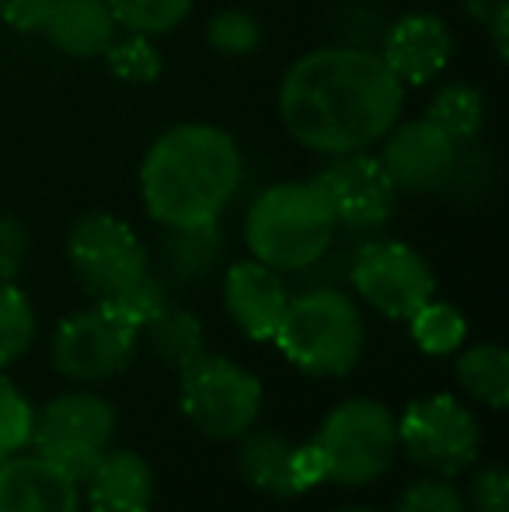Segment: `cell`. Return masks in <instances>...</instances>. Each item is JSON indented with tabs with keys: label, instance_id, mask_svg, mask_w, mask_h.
Instances as JSON below:
<instances>
[{
	"label": "cell",
	"instance_id": "cell-1",
	"mask_svg": "<svg viewBox=\"0 0 509 512\" xmlns=\"http://www.w3.org/2000/svg\"><path fill=\"white\" fill-rule=\"evenodd\" d=\"M276 105L300 147L339 157L384 140L405 108V84L374 49L321 46L293 60L279 81Z\"/></svg>",
	"mask_w": 509,
	"mask_h": 512
},
{
	"label": "cell",
	"instance_id": "cell-2",
	"mask_svg": "<svg viewBox=\"0 0 509 512\" xmlns=\"http://www.w3.org/2000/svg\"><path fill=\"white\" fill-rule=\"evenodd\" d=\"M245 157L227 129L182 122L150 143L140 164V199L161 227L220 220L241 189Z\"/></svg>",
	"mask_w": 509,
	"mask_h": 512
},
{
	"label": "cell",
	"instance_id": "cell-3",
	"mask_svg": "<svg viewBox=\"0 0 509 512\" xmlns=\"http://www.w3.org/2000/svg\"><path fill=\"white\" fill-rule=\"evenodd\" d=\"M339 223L318 185L276 182L252 199L245 213V244L255 262L276 272H304L332 248Z\"/></svg>",
	"mask_w": 509,
	"mask_h": 512
},
{
	"label": "cell",
	"instance_id": "cell-4",
	"mask_svg": "<svg viewBox=\"0 0 509 512\" xmlns=\"http://www.w3.org/2000/svg\"><path fill=\"white\" fill-rule=\"evenodd\" d=\"M272 342L311 377H346L367 345V324L342 286H307L290 297Z\"/></svg>",
	"mask_w": 509,
	"mask_h": 512
},
{
	"label": "cell",
	"instance_id": "cell-5",
	"mask_svg": "<svg viewBox=\"0 0 509 512\" xmlns=\"http://www.w3.org/2000/svg\"><path fill=\"white\" fill-rule=\"evenodd\" d=\"M314 446L325 481L342 488L374 485L398 457V418L377 398H346L321 418Z\"/></svg>",
	"mask_w": 509,
	"mask_h": 512
},
{
	"label": "cell",
	"instance_id": "cell-6",
	"mask_svg": "<svg viewBox=\"0 0 509 512\" xmlns=\"http://www.w3.org/2000/svg\"><path fill=\"white\" fill-rule=\"evenodd\" d=\"M262 380L241 363L217 352H203L182 370L178 401L196 432L217 443L241 439L262 415Z\"/></svg>",
	"mask_w": 509,
	"mask_h": 512
},
{
	"label": "cell",
	"instance_id": "cell-7",
	"mask_svg": "<svg viewBox=\"0 0 509 512\" xmlns=\"http://www.w3.org/2000/svg\"><path fill=\"white\" fill-rule=\"evenodd\" d=\"M112 436H116V408L102 394L81 387L56 394L39 408L28 446L49 464L63 467L70 478L84 481L112 446Z\"/></svg>",
	"mask_w": 509,
	"mask_h": 512
},
{
	"label": "cell",
	"instance_id": "cell-8",
	"mask_svg": "<svg viewBox=\"0 0 509 512\" xmlns=\"http://www.w3.org/2000/svg\"><path fill=\"white\" fill-rule=\"evenodd\" d=\"M398 450L436 478H457L482 453V425L454 394L415 398L398 418Z\"/></svg>",
	"mask_w": 509,
	"mask_h": 512
},
{
	"label": "cell",
	"instance_id": "cell-9",
	"mask_svg": "<svg viewBox=\"0 0 509 512\" xmlns=\"http://www.w3.org/2000/svg\"><path fill=\"white\" fill-rule=\"evenodd\" d=\"M136 349H140V331L109 304L95 300L91 307L74 310L56 324L49 356L60 377L91 387L119 377L133 363Z\"/></svg>",
	"mask_w": 509,
	"mask_h": 512
},
{
	"label": "cell",
	"instance_id": "cell-10",
	"mask_svg": "<svg viewBox=\"0 0 509 512\" xmlns=\"http://www.w3.org/2000/svg\"><path fill=\"white\" fill-rule=\"evenodd\" d=\"M67 262L91 300H112L150 269L136 230L112 213H84L70 227Z\"/></svg>",
	"mask_w": 509,
	"mask_h": 512
},
{
	"label": "cell",
	"instance_id": "cell-11",
	"mask_svg": "<svg viewBox=\"0 0 509 512\" xmlns=\"http://www.w3.org/2000/svg\"><path fill=\"white\" fill-rule=\"evenodd\" d=\"M349 283L377 314L408 321L436 297V276L429 262L405 241H367L356 248Z\"/></svg>",
	"mask_w": 509,
	"mask_h": 512
},
{
	"label": "cell",
	"instance_id": "cell-12",
	"mask_svg": "<svg viewBox=\"0 0 509 512\" xmlns=\"http://www.w3.org/2000/svg\"><path fill=\"white\" fill-rule=\"evenodd\" d=\"M311 182L325 196L335 223L349 234L381 230L391 220L394 203H398V189L391 185L387 171L370 150L328 157Z\"/></svg>",
	"mask_w": 509,
	"mask_h": 512
},
{
	"label": "cell",
	"instance_id": "cell-13",
	"mask_svg": "<svg viewBox=\"0 0 509 512\" xmlns=\"http://www.w3.org/2000/svg\"><path fill=\"white\" fill-rule=\"evenodd\" d=\"M457 147L443 129H436L426 115L394 122L384 133V147L377 154L398 192H443L454 175Z\"/></svg>",
	"mask_w": 509,
	"mask_h": 512
},
{
	"label": "cell",
	"instance_id": "cell-14",
	"mask_svg": "<svg viewBox=\"0 0 509 512\" xmlns=\"http://www.w3.org/2000/svg\"><path fill=\"white\" fill-rule=\"evenodd\" d=\"M377 56L405 88H422L447 70L454 56V35L440 14L415 11L387 28Z\"/></svg>",
	"mask_w": 509,
	"mask_h": 512
},
{
	"label": "cell",
	"instance_id": "cell-15",
	"mask_svg": "<svg viewBox=\"0 0 509 512\" xmlns=\"http://www.w3.org/2000/svg\"><path fill=\"white\" fill-rule=\"evenodd\" d=\"M286 304H290V290L283 283V272L255 258H241L224 272V307L241 335H248L252 342H272Z\"/></svg>",
	"mask_w": 509,
	"mask_h": 512
},
{
	"label": "cell",
	"instance_id": "cell-16",
	"mask_svg": "<svg viewBox=\"0 0 509 512\" xmlns=\"http://www.w3.org/2000/svg\"><path fill=\"white\" fill-rule=\"evenodd\" d=\"M0 512H81V481L39 453L0 460Z\"/></svg>",
	"mask_w": 509,
	"mask_h": 512
},
{
	"label": "cell",
	"instance_id": "cell-17",
	"mask_svg": "<svg viewBox=\"0 0 509 512\" xmlns=\"http://www.w3.org/2000/svg\"><path fill=\"white\" fill-rule=\"evenodd\" d=\"M81 485L91 512H150L157 492L147 457L123 446H109Z\"/></svg>",
	"mask_w": 509,
	"mask_h": 512
},
{
	"label": "cell",
	"instance_id": "cell-18",
	"mask_svg": "<svg viewBox=\"0 0 509 512\" xmlns=\"http://www.w3.org/2000/svg\"><path fill=\"white\" fill-rule=\"evenodd\" d=\"M39 32L56 53L70 60H95L112 46L119 25L105 0H56Z\"/></svg>",
	"mask_w": 509,
	"mask_h": 512
},
{
	"label": "cell",
	"instance_id": "cell-19",
	"mask_svg": "<svg viewBox=\"0 0 509 512\" xmlns=\"http://www.w3.org/2000/svg\"><path fill=\"white\" fill-rule=\"evenodd\" d=\"M293 450L297 443L272 429H248L238 446V471L255 492L269 499H297L300 488L293 478Z\"/></svg>",
	"mask_w": 509,
	"mask_h": 512
},
{
	"label": "cell",
	"instance_id": "cell-20",
	"mask_svg": "<svg viewBox=\"0 0 509 512\" xmlns=\"http://www.w3.org/2000/svg\"><path fill=\"white\" fill-rule=\"evenodd\" d=\"M224 230L220 220L189 223V227H164L161 265L175 283H203L224 258Z\"/></svg>",
	"mask_w": 509,
	"mask_h": 512
},
{
	"label": "cell",
	"instance_id": "cell-21",
	"mask_svg": "<svg viewBox=\"0 0 509 512\" xmlns=\"http://www.w3.org/2000/svg\"><path fill=\"white\" fill-rule=\"evenodd\" d=\"M140 342H147V352L157 363L182 373L206 352V331L192 310L168 304L140 328Z\"/></svg>",
	"mask_w": 509,
	"mask_h": 512
},
{
	"label": "cell",
	"instance_id": "cell-22",
	"mask_svg": "<svg viewBox=\"0 0 509 512\" xmlns=\"http://www.w3.org/2000/svg\"><path fill=\"white\" fill-rule=\"evenodd\" d=\"M457 384L482 401L485 408L503 411L509 401V352L499 342H478L457 356Z\"/></svg>",
	"mask_w": 509,
	"mask_h": 512
},
{
	"label": "cell",
	"instance_id": "cell-23",
	"mask_svg": "<svg viewBox=\"0 0 509 512\" xmlns=\"http://www.w3.org/2000/svg\"><path fill=\"white\" fill-rule=\"evenodd\" d=\"M426 119L436 129H443L454 143H471L478 140V133L485 126V98L475 84L450 81L429 98Z\"/></svg>",
	"mask_w": 509,
	"mask_h": 512
},
{
	"label": "cell",
	"instance_id": "cell-24",
	"mask_svg": "<svg viewBox=\"0 0 509 512\" xmlns=\"http://www.w3.org/2000/svg\"><path fill=\"white\" fill-rule=\"evenodd\" d=\"M408 328H412V342L419 345L426 356H454L464 345L468 335V321L457 307L440 304V300H429L408 317Z\"/></svg>",
	"mask_w": 509,
	"mask_h": 512
},
{
	"label": "cell",
	"instance_id": "cell-25",
	"mask_svg": "<svg viewBox=\"0 0 509 512\" xmlns=\"http://www.w3.org/2000/svg\"><path fill=\"white\" fill-rule=\"evenodd\" d=\"M119 28L140 32L150 39L175 32L192 11V0H105Z\"/></svg>",
	"mask_w": 509,
	"mask_h": 512
},
{
	"label": "cell",
	"instance_id": "cell-26",
	"mask_svg": "<svg viewBox=\"0 0 509 512\" xmlns=\"http://www.w3.org/2000/svg\"><path fill=\"white\" fill-rule=\"evenodd\" d=\"M102 56H105V67L112 70V77H119L126 84H154L164 70L161 49L154 46L150 35L140 32L116 35Z\"/></svg>",
	"mask_w": 509,
	"mask_h": 512
},
{
	"label": "cell",
	"instance_id": "cell-27",
	"mask_svg": "<svg viewBox=\"0 0 509 512\" xmlns=\"http://www.w3.org/2000/svg\"><path fill=\"white\" fill-rule=\"evenodd\" d=\"M35 342V307L14 283H0V366H11Z\"/></svg>",
	"mask_w": 509,
	"mask_h": 512
},
{
	"label": "cell",
	"instance_id": "cell-28",
	"mask_svg": "<svg viewBox=\"0 0 509 512\" xmlns=\"http://www.w3.org/2000/svg\"><path fill=\"white\" fill-rule=\"evenodd\" d=\"M206 42L220 56H248L262 46V25L245 7H220L206 25Z\"/></svg>",
	"mask_w": 509,
	"mask_h": 512
},
{
	"label": "cell",
	"instance_id": "cell-29",
	"mask_svg": "<svg viewBox=\"0 0 509 512\" xmlns=\"http://www.w3.org/2000/svg\"><path fill=\"white\" fill-rule=\"evenodd\" d=\"M102 304H109L123 321H129L136 331H140L150 317L161 314V310L171 304V297H168V283L147 269L136 283H129L123 293H116L112 300H102Z\"/></svg>",
	"mask_w": 509,
	"mask_h": 512
},
{
	"label": "cell",
	"instance_id": "cell-30",
	"mask_svg": "<svg viewBox=\"0 0 509 512\" xmlns=\"http://www.w3.org/2000/svg\"><path fill=\"white\" fill-rule=\"evenodd\" d=\"M32 425H35V408L0 373V460L25 450L28 439H32Z\"/></svg>",
	"mask_w": 509,
	"mask_h": 512
},
{
	"label": "cell",
	"instance_id": "cell-31",
	"mask_svg": "<svg viewBox=\"0 0 509 512\" xmlns=\"http://www.w3.org/2000/svg\"><path fill=\"white\" fill-rule=\"evenodd\" d=\"M394 512H468V506H464L461 492L450 485V478L429 474V478H422V481H412V485L398 495Z\"/></svg>",
	"mask_w": 509,
	"mask_h": 512
},
{
	"label": "cell",
	"instance_id": "cell-32",
	"mask_svg": "<svg viewBox=\"0 0 509 512\" xmlns=\"http://www.w3.org/2000/svg\"><path fill=\"white\" fill-rule=\"evenodd\" d=\"M32 251L28 227L11 213H0V283H14L21 276Z\"/></svg>",
	"mask_w": 509,
	"mask_h": 512
},
{
	"label": "cell",
	"instance_id": "cell-33",
	"mask_svg": "<svg viewBox=\"0 0 509 512\" xmlns=\"http://www.w3.org/2000/svg\"><path fill=\"white\" fill-rule=\"evenodd\" d=\"M468 502L475 512H509V474L503 464H485L471 478Z\"/></svg>",
	"mask_w": 509,
	"mask_h": 512
},
{
	"label": "cell",
	"instance_id": "cell-34",
	"mask_svg": "<svg viewBox=\"0 0 509 512\" xmlns=\"http://www.w3.org/2000/svg\"><path fill=\"white\" fill-rule=\"evenodd\" d=\"M56 0H0V21L14 32H39Z\"/></svg>",
	"mask_w": 509,
	"mask_h": 512
},
{
	"label": "cell",
	"instance_id": "cell-35",
	"mask_svg": "<svg viewBox=\"0 0 509 512\" xmlns=\"http://www.w3.org/2000/svg\"><path fill=\"white\" fill-rule=\"evenodd\" d=\"M485 28H489L492 35V46H496V56L499 60H506V46H509V0H496L489 11V18H485Z\"/></svg>",
	"mask_w": 509,
	"mask_h": 512
},
{
	"label": "cell",
	"instance_id": "cell-36",
	"mask_svg": "<svg viewBox=\"0 0 509 512\" xmlns=\"http://www.w3.org/2000/svg\"><path fill=\"white\" fill-rule=\"evenodd\" d=\"M461 4H464V11H468L471 18L485 25V18H489V11H492V4H496V0H461Z\"/></svg>",
	"mask_w": 509,
	"mask_h": 512
},
{
	"label": "cell",
	"instance_id": "cell-37",
	"mask_svg": "<svg viewBox=\"0 0 509 512\" xmlns=\"http://www.w3.org/2000/svg\"><path fill=\"white\" fill-rule=\"evenodd\" d=\"M332 512H381V509H374V506H360V502H353V506H339V509H332Z\"/></svg>",
	"mask_w": 509,
	"mask_h": 512
}]
</instances>
